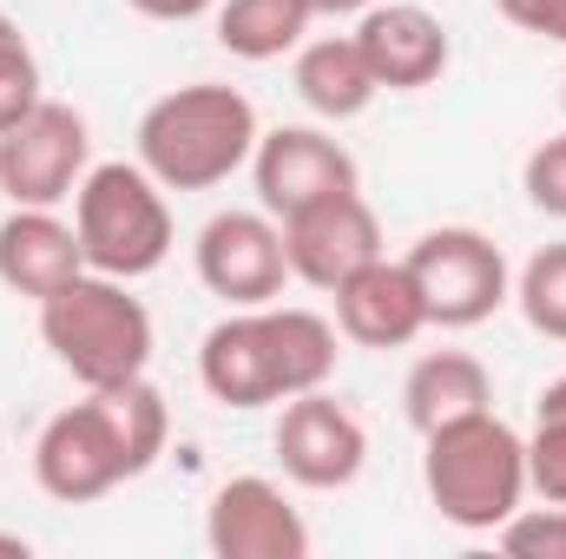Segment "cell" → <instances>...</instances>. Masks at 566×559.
I'll list each match as a JSON object with an SVG mask.
<instances>
[{
	"label": "cell",
	"mask_w": 566,
	"mask_h": 559,
	"mask_svg": "<svg viewBox=\"0 0 566 559\" xmlns=\"http://www.w3.org/2000/svg\"><path fill=\"white\" fill-rule=\"evenodd\" d=\"M33 309H40V342L80 389L139 382L151 369V309L133 296V283L80 271Z\"/></svg>",
	"instance_id": "cell-5"
},
{
	"label": "cell",
	"mask_w": 566,
	"mask_h": 559,
	"mask_svg": "<svg viewBox=\"0 0 566 559\" xmlns=\"http://www.w3.org/2000/svg\"><path fill=\"white\" fill-rule=\"evenodd\" d=\"M336 323L296 303H258L205 329L198 382L218 409H271L336 376Z\"/></svg>",
	"instance_id": "cell-2"
},
{
	"label": "cell",
	"mask_w": 566,
	"mask_h": 559,
	"mask_svg": "<svg viewBox=\"0 0 566 559\" xmlns=\"http://www.w3.org/2000/svg\"><path fill=\"white\" fill-rule=\"evenodd\" d=\"M527 494L566 507V376H554L534 402V434H527Z\"/></svg>",
	"instance_id": "cell-20"
},
{
	"label": "cell",
	"mask_w": 566,
	"mask_h": 559,
	"mask_svg": "<svg viewBox=\"0 0 566 559\" xmlns=\"http://www.w3.org/2000/svg\"><path fill=\"white\" fill-rule=\"evenodd\" d=\"M283 251H290V277L329 296L336 283H349L363 264L382 257V224L363 191H329L283 218Z\"/></svg>",
	"instance_id": "cell-10"
},
{
	"label": "cell",
	"mask_w": 566,
	"mask_h": 559,
	"mask_svg": "<svg viewBox=\"0 0 566 559\" xmlns=\"http://www.w3.org/2000/svg\"><path fill=\"white\" fill-rule=\"evenodd\" d=\"M40 99H46V93H40V60H33V46H27L20 20L0 7V133H13Z\"/></svg>",
	"instance_id": "cell-22"
},
{
	"label": "cell",
	"mask_w": 566,
	"mask_h": 559,
	"mask_svg": "<svg viewBox=\"0 0 566 559\" xmlns=\"http://www.w3.org/2000/svg\"><path fill=\"white\" fill-rule=\"evenodd\" d=\"M205 547L218 559H310V527L277 481L238 474L205 507Z\"/></svg>",
	"instance_id": "cell-12"
},
{
	"label": "cell",
	"mask_w": 566,
	"mask_h": 559,
	"mask_svg": "<svg viewBox=\"0 0 566 559\" xmlns=\"http://www.w3.org/2000/svg\"><path fill=\"white\" fill-rule=\"evenodd\" d=\"M521 33H534V40H554L566 46V0H494Z\"/></svg>",
	"instance_id": "cell-25"
},
{
	"label": "cell",
	"mask_w": 566,
	"mask_h": 559,
	"mask_svg": "<svg viewBox=\"0 0 566 559\" xmlns=\"http://www.w3.org/2000/svg\"><path fill=\"white\" fill-rule=\"evenodd\" d=\"M277 461L283 474L310 494H336L363 474L369 461V428L356 421V409H343L329 389H303L290 395L277 415Z\"/></svg>",
	"instance_id": "cell-11"
},
{
	"label": "cell",
	"mask_w": 566,
	"mask_h": 559,
	"mask_svg": "<svg viewBox=\"0 0 566 559\" xmlns=\"http://www.w3.org/2000/svg\"><path fill=\"white\" fill-rule=\"evenodd\" d=\"M409 277L422 289L428 329H474L488 323L507 296H514V277H507V257L488 231L474 224H441V231H422L409 244Z\"/></svg>",
	"instance_id": "cell-7"
},
{
	"label": "cell",
	"mask_w": 566,
	"mask_h": 559,
	"mask_svg": "<svg viewBox=\"0 0 566 559\" xmlns=\"http://www.w3.org/2000/svg\"><path fill=\"white\" fill-rule=\"evenodd\" d=\"M73 231H80V251H86V271L119 283L151 277L165 257H171V204H165V184L145 171L139 158H106L80 178L73 191Z\"/></svg>",
	"instance_id": "cell-6"
},
{
	"label": "cell",
	"mask_w": 566,
	"mask_h": 559,
	"mask_svg": "<svg viewBox=\"0 0 566 559\" xmlns=\"http://www.w3.org/2000/svg\"><path fill=\"white\" fill-rule=\"evenodd\" d=\"M376 0H310V13L316 20H349V13H369Z\"/></svg>",
	"instance_id": "cell-27"
},
{
	"label": "cell",
	"mask_w": 566,
	"mask_h": 559,
	"mask_svg": "<svg viewBox=\"0 0 566 559\" xmlns=\"http://www.w3.org/2000/svg\"><path fill=\"white\" fill-rule=\"evenodd\" d=\"M86 271V251H80V231L46 211V204H13L0 218V283L27 303H46L53 289Z\"/></svg>",
	"instance_id": "cell-16"
},
{
	"label": "cell",
	"mask_w": 566,
	"mask_h": 559,
	"mask_svg": "<svg viewBox=\"0 0 566 559\" xmlns=\"http://www.w3.org/2000/svg\"><path fill=\"white\" fill-rule=\"evenodd\" d=\"M521 191H527L534 211L566 218V133L560 139H541L534 151H527V165H521Z\"/></svg>",
	"instance_id": "cell-24"
},
{
	"label": "cell",
	"mask_w": 566,
	"mask_h": 559,
	"mask_svg": "<svg viewBox=\"0 0 566 559\" xmlns=\"http://www.w3.org/2000/svg\"><path fill=\"white\" fill-rule=\"evenodd\" d=\"M356 46H363L382 93H422L454 60L448 27L416 0H376L369 13H356Z\"/></svg>",
	"instance_id": "cell-14"
},
{
	"label": "cell",
	"mask_w": 566,
	"mask_h": 559,
	"mask_svg": "<svg viewBox=\"0 0 566 559\" xmlns=\"http://www.w3.org/2000/svg\"><path fill=\"white\" fill-rule=\"evenodd\" d=\"M329 303H336V336L356 342V349H409L428 329L422 289H416L402 257L363 264L349 283L329 289Z\"/></svg>",
	"instance_id": "cell-15"
},
{
	"label": "cell",
	"mask_w": 566,
	"mask_h": 559,
	"mask_svg": "<svg viewBox=\"0 0 566 559\" xmlns=\"http://www.w3.org/2000/svg\"><path fill=\"white\" fill-rule=\"evenodd\" d=\"M560 113H566V80H560Z\"/></svg>",
	"instance_id": "cell-29"
},
{
	"label": "cell",
	"mask_w": 566,
	"mask_h": 559,
	"mask_svg": "<svg viewBox=\"0 0 566 559\" xmlns=\"http://www.w3.org/2000/svg\"><path fill=\"white\" fill-rule=\"evenodd\" d=\"M126 7H133V13H145V20H171V27H178V20H198V13H211L218 0H126Z\"/></svg>",
	"instance_id": "cell-26"
},
{
	"label": "cell",
	"mask_w": 566,
	"mask_h": 559,
	"mask_svg": "<svg viewBox=\"0 0 566 559\" xmlns=\"http://www.w3.org/2000/svg\"><path fill=\"white\" fill-rule=\"evenodd\" d=\"M165 434H171V409L145 376L139 382H113V389H86L73 409H60L40 428L33 481L60 507L106 500L113 487L139 481L165 454Z\"/></svg>",
	"instance_id": "cell-1"
},
{
	"label": "cell",
	"mask_w": 566,
	"mask_h": 559,
	"mask_svg": "<svg viewBox=\"0 0 566 559\" xmlns=\"http://www.w3.org/2000/svg\"><path fill=\"white\" fill-rule=\"evenodd\" d=\"M86 171H93V133H86V113H73L66 99H40L13 133H0V191H7V204L60 211L80 191Z\"/></svg>",
	"instance_id": "cell-8"
},
{
	"label": "cell",
	"mask_w": 566,
	"mask_h": 559,
	"mask_svg": "<svg viewBox=\"0 0 566 559\" xmlns=\"http://www.w3.org/2000/svg\"><path fill=\"white\" fill-rule=\"evenodd\" d=\"M494 540H501V553H514V559H566V507L560 500L514 507L494 527Z\"/></svg>",
	"instance_id": "cell-23"
},
{
	"label": "cell",
	"mask_w": 566,
	"mask_h": 559,
	"mask_svg": "<svg viewBox=\"0 0 566 559\" xmlns=\"http://www.w3.org/2000/svg\"><path fill=\"white\" fill-rule=\"evenodd\" d=\"M191 264H198V283H205L218 303H231V309L277 303L283 283H290L283 224L271 211H218V218L198 231Z\"/></svg>",
	"instance_id": "cell-9"
},
{
	"label": "cell",
	"mask_w": 566,
	"mask_h": 559,
	"mask_svg": "<svg viewBox=\"0 0 566 559\" xmlns=\"http://www.w3.org/2000/svg\"><path fill=\"white\" fill-rule=\"evenodd\" d=\"M0 553H7V559H27V540H20V534H0Z\"/></svg>",
	"instance_id": "cell-28"
},
{
	"label": "cell",
	"mask_w": 566,
	"mask_h": 559,
	"mask_svg": "<svg viewBox=\"0 0 566 559\" xmlns=\"http://www.w3.org/2000/svg\"><path fill=\"white\" fill-rule=\"evenodd\" d=\"M258 139V106L218 80L178 86L139 113V165L165 191H218L231 171L251 165Z\"/></svg>",
	"instance_id": "cell-3"
},
{
	"label": "cell",
	"mask_w": 566,
	"mask_h": 559,
	"mask_svg": "<svg viewBox=\"0 0 566 559\" xmlns=\"http://www.w3.org/2000/svg\"><path fill=\"white\" fill-rule=\"evenodd\" d=\"M481 409H494V376L468 349H428L402 376V415L416 434H434L441 421L481 415Z\"/></svg>",
	"instance_id": "cell-17"
},
{
	"label": "cell",
	"mask_w": 566,
	"mask_h": 559,
	"mask_svg": "<svg viewBox=\"0 0 566 559\" xmlns=\"http://www.w3.org/2000/svg\"><path fill=\"white\" fill-rule=\"evenodd\" d=\"M376 93H382V86H376V73H369L356 33H323V40H303V46H296V99H303L316 119H329V126L363 119V113L376 106Z\"/></svg>",
	"instance_id": "cell-18"
},
{
	"label": "cell",
	"mask_w": 566,
	"mask_h": 559,
	"mask_svg": "<svg viewBox=\"0 0 566 559\" xmlns=\"http://www.w3.org/2000/svg\"><path fill=\"white\" fill-rule=\"evenodd\" d=\"M0 204H7V191H0ZM0 218H7V211H0Z\"/></svg>",
	"instance_id": "cell-30"
},
{
	"label": "cell",
	"mask_w": 566,
	"mask_h": 559,
	"mask_svg": "<svg viewBox=\"0 0 566 559\" xmlns=\"http://www.w3.org/2000/svg\"><path fill=\"white\" fill-rule=\"evenodd\" d=\"M211 20H218V46L231 60L264 66V60H283L303 46L316 13H310V0H218Z\"/></svg>",
	"instance_id": "cell-19"
},
{
	"label": "cell",
	"mask_w": 566,
	"mask_h": 559,
	"mask_svg": "<svg viewBox=\"0 0 566 559\" xmlns=\"http://www.w3.org/2000/svg\"><path fill=\"white\" fill-rule=\"evenodd\" d=\"M514 303H521V316H527L534 336L566 342V244H541V251L521 264Z\"/></svg>",
	"instance_id": "cell-21"
},
{
	"label": "cell",
	"mask_w": 566,
	"mask_h": 559,
	"mask_svg": "<svg viewBox=\"0 0 566 559\" xmlns=\"http://www.w3.org/2000/svg\"><path fill=\"white\" fill-rule=\"evenodd\" d=\"M422 487L448 527L494 534L527 500V434H514L494 409L441 421L422 434Z\"/></svg>",
	"instance_id": "cell-4"
},
{
	"label": "cell",
	"mask_w": 566,
	"mask_h": 559,
	"mask_svg": "<svg viewBox=\"0 0 566 559\" xmlns=\"http://www.w3.org/2000/svg\"><path fill=\"white\" fill-rule=\"evenodd\" d=\"M251 178H258V204L283 224L290 211H303L329 191H356V158L323 126H277L251 151Z\"/></svg>",
	"instance_id": "cell-13"
}]
</instances>
